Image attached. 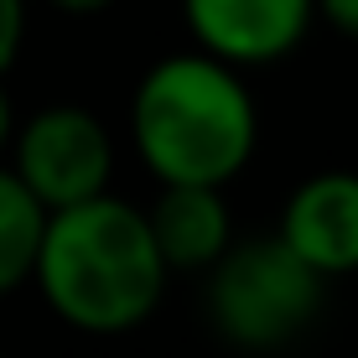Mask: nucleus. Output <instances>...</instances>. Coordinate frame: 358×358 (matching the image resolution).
I'll return each instance as SVG.
<instances>
[{"label": "nucleus", "instance_id": "7ed1b4c3", "mask_svg": "<svg viewBox=\"0 0 358 358\" xmlns=\"http://www.w3.org/2000/svg\"><path fill=\"white\" fill-rule=\"evenodd\" d=\"M322 270L286 239H250L213 265L208 312L234 348H286L322 306Z\"/></svg>", "mask_w": 358, "mask_h": 358}, {"label": "nucleus", "instance_id": "9b49d317", "mask_svg": "<svg viewBox=\"0 0 358 358\" xmlns=\"http://www.w3.org/2000/svg\"><path fill=\"white\" fill-rule=\"evenodd\" d=\"M57 10H68V16H99V10H109L115 0H52Z\"/></svg>", "mask_w": 358, "mask_h": 358}, {"label": "nucleus", "instance_id": "6e6552de", "mask_svg": "<svg viewBox=\"0 0 358 358\" xmlns=\"http://www.w3.org/2000/svg\"><path fill=\"white\" fill-rule=\"evenodd\" d=\"M47 218L52 208L27 187V177L16 166L0 171V296H10L21 280H36Z\"/></svg>", "mask_w": 358, "mask_h": 358}, {"label": "nucleus", "instance_id": "0eeeda50", "mask_svg": "<svg viewBox=\"0 0 358 358\" xmlns=\"http://www.w3.org/2000/svg\"><path fill=\"white\" fill-rule=\"evenodd\" d=\"M151 229L171 270H213L229 255V203L208 182H162Z\"/></svg>", "mask_w": 358, "mask_h": 358}, {"label": "nucleus", "instance_id": "f8f14e48", "mask_svg": "<svg viewBox=\"0 0 358 358\" xmlns=\"http://www.w3.org/2000/svg\"><path fill=\"white\" fill-rule=\"evenodd\" d=\"M10 141V99H6V89H0V145Z\"/></svg>", "mask_w": 358, "mask_h": 358}, {"label": "nucleus", "instance_id": "9d476101", "mask_svg": "<svg viewBox=\"0 0 358 358\" xmlns=\"http://www.w3.org/2000/svg\"><path fill=\"white\" fill-rule=\"evenodd\" d=\"M317 10H322L343 36H353V42H358V0H317Z\"/></svg>", "mask_w": 358, "mask_h": 358}, {"label": "nucleus", "instance_id": "1a4fd4ad", "mask_svg": "<svg viewBox=\"0 0 358 358\" xmlns=\"http://www.w3.org/2000/svg\"><path fill=\"white\" fill-rule=\"evenodd\" d=\"M21 36H27V0H0V73L16 63Z\"/></svg>", "mask_w": 358, "mask_h": 358}, {"label": "nucleus", "instance_id": "39448f33", "mask_svg": "<svg viewBox=\"0 0 358 358\" xmlns=\"http://www.w3.org/2000/svg\"><path fill=\"white\" fill-rule=\"evenodd\" d=\"M182 10L203 52L255 68L301 47L317 0H182Z\"/></svg>", "mask_w": 358, "mask_h": 358}, {"label": "nucleus", "instance_id": "423d86ee", "mask_svg": "<svg viewBox=\"0 0 358 358\" xmlns=\"http://www.w3.org/2000/svg\"><path fill=\"white\" fill-rule=\"evenodd\" d=\"M280 239L322 275L358 270V171H322L291 192L280 213Z\"/></svg>", "mask_w": 358, "mask_h": 358}, {"label": "nucleus", "instance_id": "f257e3e1", "mask_svg": "<svg viewBox=\"0 0 358 358\" xmlns=\"http://www.w3.org/2000/svg\"><path fill=\"white\" fill-rule=\"evenodd\" d=\"M166 255L151 213L99 192L47 218L36 286L47 306L78 332H130L156 312L166 291Z\"/></svg>", "mask_w": 358, "mask_h": 358}, {"label": "nucleus", "instance_id": "20e7f679", "mask_svg": "<svg viewBox=\"0 0 358 358\" xmlns=\"http://www.w3.org/2000/svg\"><path fill=\"white\" fill-rule=\"evenodd\" d=\"M16 171L57 213V208L89 203V197H99L109 187L115 145H109V130L99 125L89 109L52 104V109H42V115H31L27 125H21Z\"/></svg>", "mask_w": 358, "mask_h": 358}, {"label": "nucleus", "instance_id": "f03ea898", "mask_svg": "<svg viewBox=\"0 0 358 358\" xmlns=\"http://www.w3.org/2000/svg\"><path fill=\"white\" fill-rule=\"evenodd\" d=\"M135 151L162 182H208L224 187L255 156V99L239 68L213 52L162 57L141 78L130 104Z\"/></svg>", "mask_w": 358, "mask_h": 358}]
</instances>
